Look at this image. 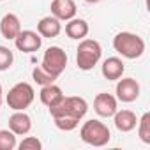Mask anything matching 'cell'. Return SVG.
Returning a JSON list of instances; mask_svg holds the SVG:
<instances>
[{
    "label": "cell",
    "mask_w": 150,
    "mask_h": 150,
    "mask_svg": "<svg viewBox=\"0 0 150 150\" xmlns=\"http://www.w3.org/2000/svg\"><path fill=\"white\" fill-rule=\"evenodd\" d=\"M14 44L23 53H34V51H37L42 46V37L37 32H34V30H21L16 35Z\"/></svg>",
    "instance_id": "cell-8"
},
{
    "label": "cell",
    "mask_w": 150,
    "mask_h": 150,
    "mask_svg": "<svg viewBox=\"0 0 150 150\" xmlns=\"http://www.w3.org/2000/svg\"><path fill=\"white\" fill-rule=\"evenodd\" d=\"M118 110V103H117V97L111 96V94H106V92H101L96 96L94 99V111L103 117V118H110L115 115V111Z\"/></svg>",
    "instance_id": "cell-9"
},
{
    "label": "cell",
    "mask_w": 150,
    "mask_h": 150,
    "mask_svg": "<svg viewBox=\"0 0 150 150\" xmlns=\"http://www.w3.org/2000/svg\"><path fill=\"white\" fill-rule=\"evenodd\" d=\"M13 62H14L13 51H11L9 48H6V46H0V71H7V69H11Z\"/></svg>",
    "instance_id": "cell-22"
},
{
    "label": "cell",
    "mask_w": 150,
    "mask_h": 150,
    "mask_svg": "<svg viewBox=\"0 0 150 150\" xmlns=\"http://www.w3.org/2000/svg\"><path fill=\"white\" fill-rule=\"evenodd\" d=\"M80 138H81L87 145H90V146H104V145L110 143L111 132H110V129H108L106 124H103L101 120L92 118V120H87V122L81 125V129H80Z\"/></svg>",
    "instance_id": "cell-4"
},
{
    "label": "cell",
    "mask_w": 150,
    "mask_h": 150,
    "mask_svg": "<svg viewBox=\"0 0 150 150\" xmlns=\"http://www.w3.org/2000/svg\"><path fill=\"white\" fill-rule=\"evenodd\" d=\"M32 80L37 83V85H41V87H44V85H50V83H55V76H51L50 72H46L41 65H37V67H34V71H32Z\"/></svg>",
    "instance_id": "cell-20"
},
{
    "label": "cell",
    "mask_w": 150,
    "mask_h": 150,
    "mask_svg": "<svg viewBox=\"0 0 150 150\" xmlns=\"http://www.w3.org/2000/svg\"><path fill=\"white\" fill-rule=\"evenodd\" d=\"M62 32V23L55 16H44L37 23V34L46 39H53Z\"/></svg>",
    "instance_id": "cell-15"
},
{
    "label": "cell",
    "mask_w": 150,
    "mask_h": 150,
    "mask_svg": "<svg viewBox=\"0 0 150 150\" xmlns=\"http://www.w3.org/2000/svg\"><path fill=\"white\" fill-rule=\"evenodd\" d=\"M124 71H125V65H124L122 58H118V57H110L101 65V72L108 81H117L118 78H122Z\"/></svg>",
    "instance_id": "cell-12"
},
{
    "label": "cell",
    "mask_w": 150,
    "mask_h": 150,
    "mask_svg": "<svg viewBox=\"0 0 150 150\" xmlns=\"http://www.w3.org/2000/svg\"><path fill=\"white\" fill-rule=\"evenodd\" d=\"M16 145V134L11 129H0V150H14Z\"/></svg>",
    "instance_id": "cell-19"
},
{
    "label": "cell",
    "mask_w": 150,
    "mask_h": 150,
    "mask_svg": "<svg viewBox=\"0 0 150 150\" xmlns=\"http://www.w3.org/2000/svg\"><path fill=\"white\" fill-rule=\"evenodd\" d=\"M53 122H55V127H57V129L65 131V132L74 131V129L80 125V120L71 118V117H55V118H53Z\"/></svg>",
    "instance_id": "cell-21"
},
{
    "label": "cell",
    "mask_w": 150,
    "mask_h": 150,
    "mask_svg": "<svg viewBox=\"0 0 150 150\" xmlns=\"http://www.w3.org/2000/svg\"><path fill=\"white\" fill-rule=\"evenodd\" d=\"M39 97H41V103L48 108H53L57 106L62 99H64V92L58 85L55 83H50V85H44L39 92Z\"/></svg>",
    "instance_id": "cell-17"
},
{
    "label": "cell",
    "mask_w": 150,
    "mask_h": 150,
    "mask_svg": "<svg viewBox=\"0 0 150 150\" xmlns=\"http://www.w3.org/2000/svg\"><path fill=\"white\" fill-rule=\"evenodd\" d=\"M9 129L16 134V136H25L30 132L32 129V118L25 113V111H14L9 117Z\"/></svg>",
    "instance_id": "cell-13"
},
{
    "label": "cell",
    "mask_w": 150,
    "mask_h": 150,
    "mask_svg": "<svg viewBox=\"0 0 150 150\" xmlns=\"http://www.w3.org/2000/svg\"><path fill=\"white\" fill-rule=\"evenodd\" d=\"M20 150H41V146H42V143L35 138V136H27L20 145H16Z\"/></svg>",
    "instance_id": "cell-23"
},
{
    "label": "cell",
    "mask_w": 150,
    "mask_h": 150,
    "mask_svg": "<svg viewBox=\"0 0 150 150\" xmlns=\"http://www.w3.org/2000/svg\"><path fill=\"white\" fill-rule=\"evenodd\" d=\"M50 9H51V16H55L60 21L72 20L74 16H76V11H78L74 0H53Z\"/></svg>",
    "instance_id": "cell-10"
},
{
    "label": "cell",
    "mask_w": 150,
    "mask_h": 150,
    "mask_svg": "<svg viewBox=\"0 0 150 150\" xmlns=\"http://www.w3.org/2000/svg\"><path fill=\"white\" fill-rule=\"evenodd\" d=\"M138 136L143 143L150 145V113H143L141 118H138Z\"/></svg>",
    "instance_id": "cell-18"
},
{
    "label": "cell",
    "mask_w": 150,
    "mask_h": 150,
    "mask_svg": "<svg viewBox=\"0 0 150 150\" xmlns=\"http://www.w3.org/2000/svg\"><path fill=\"white\" fill-rule=\"evenodd\" d=\"M113 50L124 58L134 60L145 53V41L138 34L132 32H118L113 37Z\"/></svg>",
    "instance_id": "cell-1"
},
{
    "label": "cell",
    "mask_w": 150,
    "mask_h": 150,
    "mask_svg": "<svg viewBox=\"0 0 150 150\" xmlns=\"http://www.w3.org/2000/svg\"><path fill=\"white\" fill-rule=\"evenodd\" d=\"M20 32H21L20 18H18L14 13L4 14V18L0 20V34H2V37L7 39V41H14Z\"/></svg>",
    "instance_id": "cell-11"
},
{
    "label": "cell",
    "mask_w": 150,
    "mask_h": 150,
    "mask_svg": "<svg viewBox=\"0 0 150 150\" xmlns=\"http://www.w3.org/2000/svg\"><path fill=\"white\" fill-rule=\"evenodd\" d=\"M113 122H115V127L120 132H131L132 129H136L138 117L131 110H120V111L117 110L115 115H113Z\"/></svg>",
    "instance_id": "cell-14"
},
{
    "label": "cell",
    "mask_w": 150,
    "mask_h": 150,
    "mask_svg": "<svg viewBox=\"0 0 150 150\" xmlns=\"http://www.w3.org/2000/svg\"><path fill=\"white\" fill-rule=\"evenodd\" d=\"M117 99L122 103H134L139 97V83L134 78H118L117 80Z\"/></svg>",
    "instance_id": "cell-7"
},
{
    "label": "cell",
    "mask_w": 150,
    "mask_h": 150,
    "mask_svg": "<svg viewBox=\"0 0 150 150\" xmlns=\"http://www.w3.org/2000/svg\"><path fill=\"white\" fill-rule=\"evenodd\" d=\"M34 97H35L34 87L27 81H20L9 90V94L6 97V103L14 111H25L34 103Z\"/></svg>",
    "instance_id": "cell-5"
},
{
    "label": "cell",
    "mask_w": 150,
    "mask_h": 150,
    "mask_svg": "<svg viewBox=\"0 0 150 150\" xmlns=\"http://www.w3.org/2000/svg\"><path fill=\"white\" fill-rule=\"evenodd\" d=\"M103 48L96 39H81L76 48V65L81 71H90L101 60Z\"/></svg>",
    "instance_id": "cell-3"
},
{
    "label": "cell",
    "mask_w": 150,
    "mask_h": 150,
    "mask_svg": "<svg viewBox=\"0 0 150 150\" xmlns=\"http://www.w3.org/2000/svg\"><path fill=\"white\" fill-rule=\"evenodd\" d=\"M88 23L81 18H72L65 23V34L69 39H76V41H81L88 35Z\"/></svg>",
    "instance_id": "cell-16"
},
{
    "label": "cell",
    "mask_w": 150,
    "mask_h": 150,
    "mask_svg": "<svg viewBox=\"0 0 150 150\" xmlns=\"http://www.w3.org/2000/svg\"><path fill=\"white\" fill-rule=\"evenodd\" d=\"M41 67L46 72H50L51 76L58 78L60 74L65 71V67H67V53L60 46H50L44 51V55H42Z\"/></svg>",
    "instance_id": "cell-6"
},
{
    "label": "cell",
    "mask_w": 150,
    "mask_h": 150,
    "mask_svg": "<svg viewBox=\"0 0 150 150\" xmlns=\"http://www.w3.org/2000/svg\"><path fill=\"white\" fill-rule=\"evenodd\" d=\"M2 94L4 92H2V85H0V106H2Z\"/></svg>",
    "instance_id": "cell-24"
},
{
    "label": "cell",
    "mask_w": 150,
    "mask_h": 150,
    "mask_svg": "<svg viewBox=\"0 0 150 150\" xmlns=\"http://www.w3.org/2000/svg\"><path fill=\"white\" fill-rule=\"evenodd\" d=\"M0 2H4V0H0Z\"/></svg>",
    "instance_id": "cell-26"
},
{
    "label": "cell",
    "mask_w": 150,
    "mask_h": 150,
    "mask_svg": "<svg viewBox=\"0 0 150 150\" xmlns=\"http://www.w3.org/2000/svg\"><path fill=\"white\" fill-rule=\"evenodd\" d=\"M85 2H88V4H94V2H99V0H85Z\"/></svg>",
    "instance_id": "cell-25"
},
{
    "label": "cell",
    "mask_w": 150,
    "mask_h": 150,
    "mask_svg": "<svg viewBox=\"0 0 150 150\" xmlns=\"http://www.w3.org/2000/svg\"><path fill=\"white\" fill-rule=\"evenodd\" d=\"M50 110V115L55 118V117H71V118H76V120H81L87 111H88V104L83 97H78V96H69L57 104L53 108H48Z\"/></svg>",
    "instance_id": "cell-2"
}]
</instances>
